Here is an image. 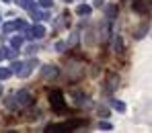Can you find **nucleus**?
<instances>
[]
</instances>
